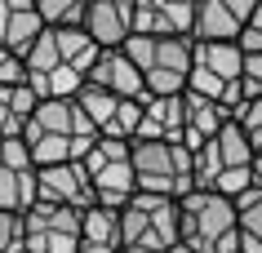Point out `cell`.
<instances>
[{
	"instance_id": "1",
	"label": "cell",
	"mask_w": 262,
	"mask_h": 253,
	"mask_svg": "<svg viewBox=\"0 0 262 253\" xmlns=\"http://www.w3.org/2000/svg\"><path fill=\"white\" fill-rule=\"evenodd\" d=\"M178 200L134 191V200L120 209V253H169L178 244Z\"/></svg>"
},
{
	"instance_id": "3",
	"label": "cell",
	"mask_w": 262,
	"mask_h": 253,
	"mask_svg": "<svg viewBox=\"0 0 262 253\" xmlns=\"http://www.w3.org/2000/svg\"><path fill=\"white\" fill-rule=\"evenodd\" d=\"M182 209V226H178V244L195 253H218V244L231 236L235 226V204L222 200L218 191H191V196L178 200Z\"/></svg>"
},
{
	"instance_id": "31",
	"label": "cell",
	"mask_w": 262,
	"mask_h": 253,
	"mask_svg": "<svg viewBox=\"0 0 262 253\" xmlns=\"http://www.w3.org/2000/svg\"><path fill=\"white\" fill-rule=\"evenodd\" d=\"M218 5L235 18V22H240V27H245L249 18H253V9H258V0H218Z\"/></svg>"
},
{
	"instance_id": "29",
	"label": "cell",
	"mask_w": 262,
	"mask_h": 253,
	"mask_svg": "<svg viewBox=\"0 0 262 253\" xmlns=\"http://www.w3.org/2000/svg\"><path fill=\"white\" fill-rule=\"evenodd\" d=\"M231 120H235L240 129H245V133H258V129H262V98H249L245 107H240V111L231 116Z\"/></svg>"
},
{
	"instance_id": "16",
	"label": "cell",
	"mask_w": 262,
	"mask_h": 253,
	"mask_svg": "<svg viewBox=\"0 0 262 253\" xmlns=\"http://www.w3.org/2000/svg\"><path fill=\"white\" fill-rule=\"evenodd\" d=\"M191 36H165V40H156V62L151 71H169V76H182L187 80V71H191Z\"/></svg>"
},
{
	"instance_id": "22",
	"label": "cell",
	"mask_w": 262,
	"mask_h": 253,
	"mask_svg": "<svg viewBox=\"0 0 262 253\" xmlns=\"http://www.w3.org/2000/svg\"><path fill=\"white\" fill-rule=\"evenodd\" d=\"M249 187H258V182H253V169H222L209 191H218L222 200H235V196H245Z\"/></svg>"
},
{
	"instance_id": "28",
	"label": "cell",
	"mask_w": 262,
	"mask_h": 253,
	"mask_svg": "<svg viewBox=\"0 0 262 253\" xmlns=\"http://www.w3.org/2000/svg\"><path fill=\"white\" fill-rule=\"evenodd\" d=\"M27 80V71H23V62H18L5 44H0V89H9V84H23Z\"/></svg>"
},
{
	"instance_id": "9",
	"label": "cell",
	"mask_w": 262,
	"mask_h": 253,
	"mask_svg": "<svg viewBox=\"0 0 262 253\" xmlns=\"http://www.w3.org/2000/svg\"><path fill=\"white\" fill-rule=\"evenodd\" d=\"M94 204H102V209H116L120 213L129 200H134V191H138V182H134V169H129V160H116V165L98 169L94 178Z\"/></svg>"
},
{
	"instance_id": "11",
	"label": "cell",
	"mask_w": 262,
	"mask_h": 253,
	"mask_svg": "<svg viewBox=\"0 0 262 253\" xmlns=\"http://www.w3.org/2000/svg\"><path fill=\"white\" fill-rule=\"evenodd\" d=\"M40 31H45V22H40V14L31 9V0H9V27H5V49L23 62V54H27L31 44L40 40Z\"/></svg>"
},
{
	"instance_id": "5",
	"label": "cell",
	"mask_w": 262,
	"mask_h": 253,
	"mask_svg": "<svg viewBox=\"0 0 262 253\" xmlns=\"http://www.w3.org/2000/svg\"><path fill=\"white\" fill-rule=\"evenodd\" d=\"M36 204H62V209H89L94 204V182L76 160L54 169H36Z\"/></svg>"
},
{
	"instance_id": "6",
	"label": "cell",
	"mask_w": 262,
	"mask_h": 253,
	"mask_svg": "<svg viewBox=\"0 0 262 253\" xmlns=\"http://www.w3.org/2000/svg\"><path fill=\"white\" fill-rule=\"evenodd\" d=\"M134 5L138 0H84L80 31L98 49H120L134 31Z\"/></svg>"
},
{
	"instance_id": "10",
	"label": "cell",
	"mask_w": 262,
	"mask_h": 253,
	"mask_svg": "<svg viewBox=\"0 0 262 253\" xmlns=\"http://www.w3.org/2000/svg\"><path fill=\"white\" fill-rule=\"evenodd\" d=\"M191 67H205L209 76H218L222 84H235L245 71V54L235 49V40H213V44H191Z\"/></svg>"
},
{
	"instance_id": "12",
	"label": "cell",
	"mask_w": 262,
	"mask_h": 253,
	"mask_svg": "<svg viewBox=\"0 0 262 253\" xmlns=\"http://www.w3.org/2000/svg\"><path fill=\"white\" fill-rule=\"evenodd\" d=\"M240 22H235L218 0H195V18H191V40L195 44H213V40H235Z\"/></svg>"
},
{
	"instance_id": "30",
	"label": "cell",
	"mask_w": 262,
	"mask_h": 253,
	"mask_svg": "<svg viewBox=\"0 0 262 253\" xmlns=\"http://www.w3.org/2000/svg\"><path fill=\"white\" fill-rule=\"evenodd\" d=\"M18 133H23V120L9 111V102H5V89H0V142H5V138H18Z\"/></svg>"
},
{
	"instance_id": "13",
	"label": "cell",
	"mask_w": 262,
	"mask_h": 253,
	"mask_svg": "<svg viewBox=\"0 0 262 253\" xmlns=\"http://www.w3.org/2000/svg\"><path fill=\"white\" fill-rule=\"evenodd\" d=\"M54 31V44H58V58H62V67H71V71H80V76H89V67L98 62V49L89 36H84L80 27H49Z\"/></svg>"
},
{
	"instance_id": "8",
	"label": "cell",
	"mask_w": 262,
	"mask_h": 253,
	"mask_svg": "<svg viewBox=\"0 0 262 253\" xmlns=\"http://www.w3.org/2000/svg\"><path fill=\"white\" fill-rule=\"evenodd\" d=\"M76 253H120V213L89 204L80 213V249Z\"/></svg>"
},
{
	"instance_id": "14",
	"label": "cell",
	"mask_w": 262,
	"mask_h": 253,
	"mask_svg": "<svg viewBox=\"0 0 262 253\" xmlns=\"http://www.w3.org/2000/svg\"><path fill=\"white\" fill-rule=\"evenodd\" d=\"M36 204V169L14 173V169H0V213H27Z\"/></svg>"
},
{
	"instance_id": "18",
	"label": "cell",
	"mask_w": 262,
	"mask_h": 253,
	"mask_svg": "<svg viewBox=\"0 0 262 253\" xmlns=\"http://www.w3.org/2000/svg\"><path fill=\"white\" fill-rule=\"evenodd\" d=\"M54 67H62V58H58L54 31L45 27V31H40V40H36L27 54H23V71H27V80H36V76H49Z\"/></svg>"
},
{
	"instance_id": "33",
	"label": "cell",
	"mask_w": 262,
	"mask_h": 253,
	"mask_svg": "<svg viewBox=\"0 0 262 253\" xmlns=\"http://www.w3.org/2000/svg\"><path fill=\"white\" fill-rule=\"evenodd\" d=\"M249 169H253V182H258V187H262V151H258V155H253V165H249Z\"/></svg>"
},
{
	"instance_id": "25",
	"label": "cell",
	"mask_w": 262,
	"mask_h": 253,
	"mask_svg": "<svg viewBox=\"0 0 262 253\" xmlns=\"http://www.w3.org/2000/svg\"><path fill=\"white\" fill-rule=\"evenodd\" d=\"M0 169H14V173H27L31 169V151L23 138H5L0 142Z\"/></svg>"
},
{
	"instance_id": "19",
	"label": "cell",
	"mask_w": 262,
	"mask_h": 253,
	"mask_svg": "<svg viewBox=\"0 0 262 253\" xmlns=\"http://www.w3.org/2000/svg\"><path fill=\"white\" fill-rule=\"evenodd\" d=\"M31 9L40 14L45 27H80L84 0H31Z\"/></svg>"
},
{
	"instance_id": "4",
	"label": "cell",
	"mask_w": 262,
	"mask_h": 253,
	"mask_svg": "<svg viewBox=\"0 0 262 253\" xmlns=\"http://www.w3.org/2000/svg\"><path fill=\"white\" fill-rule=\"evenodd\" d=\"M23 253H76L80 249V209L31 204L23 213Z\"/></svg>"
},
{
	"instance_id": "24",
	"label": "cell",
	"mask_w": 262,
	"mask_h": 253,
	"mask_svg": "<svg viewBox=\"0 0 262 253\" xmlns=\"http://www.w3.org/2000/svg\"><path fill=\"white\" fill-rule=\"evenodd\" d=\"M120 54L129 58L142 76H147V71H151V62H156V40H151V36H129V40L120 44Z\"/></svg>"
},
{
	"instance_id": "17",
	"label": "cell",
	"mask_w": 262,
	"mask_h": 253,
	"mask_svg": "<svg viewBox=\"0 0 262 253\" xmlns=\"http://www.w3.org/2000/svg\"><path fill=\"white\" fill-rule=\"evenodd\" d=\"M76 107H80V111L94 120L98 133H107L111 120H116V107H120V98H111L107 89H98V84L84 80V84H80V94H76Z\"/></svg>"
},
{
	"instance_id": "2",
	"label": "cell",
	"mask_w": 262,
	"mask_h": 253,
	"mask_svg": "<svg viewBox=\"0 0 262 253\" xmlns=\"http://www.w3.org/2000/svg\"><path fill=\"white\" fill-rule=\"evenodd\" d=\"M129 169H134L138 191H147V196L182 200L195 191L191 151L182 142H134L129 147Z\"/></svg>"
},
{
	"instance_id": "21",
	"label": "cell",
	"mask_w": 262,
	"mask_h": 253,
	"mask_svg": "<svg viewBox=\"0 0 262 253\" xmlns=\"http://www.w3.org/2000/svg\"><path fill=\"white\" fill-rule=\"evenodd\" d=\"M231 204H235V222H240V231L262 244V187H249L245 196H235Z\"/></svg>"
},
{
	"instance_id": "20",
	"label": "cell",
	"mask_w": 262,
	"mask_h": 253,
	"mask_svg": "<svg viewBox=\"0 0 262 253\" xmlns=\"http://www.w3.org/2000/svg\"><path fill=\"white\" fill-rule=\"evenodd\" d=\"M116 160H129V142H120V138H98L89 151L80 155V169L94 178L98 169H107V165H116Z\"/></svg>"
},
{
	"instance_id": "32",
	"label": "cell",
	"mask_w": 262,
	"mask_h": 253,
	"mask_svg": "<svg viewBox=\"0 0 262 253\" xmlns=\"http://www.w3.org/2000/svg\"><path fill=\"white\" fill-rule=\"evenodd\" d=\"M5 27H9V0H0V40H5Z\"/></svg>"
},
{
	"instance_id": "23",
	"label": "cell",
	"mask_w": 262,
	"mask_h": 253,
	"mask_svg": "<svg viewBox=\"0 0 262 253\" xmlns=\"http://www.w3.org/2000/svg\"><path fill=\"white\" fill-rule=\"evenodd\" d=\"M5 102H9V111H14L23 125H27L31 116H36V107H40V98H36V89H31L27 80H23V84H9V89H5Z\"/></svg>"
},
{
	"instance_id": "26",
	"label": "cell",
	"mask_w": 262,
	"mask_h": 253,
	"mask_svg": "<svg viewBox=\"0 0 262 253\" xmlns=\"http://www.w3.org/2000/svg\"><path fill=\"white\" fill-rule=\"evenodd\" d=\"M23 213H0V253H23Z\"/></svg>"
},
{
	"instance_id": "27",
	"label": "cell",
	"mask_w": 262,
	"mask_h": 253,
	"mask_svg": "<svg viewBox=\"0 0 262 253\" xmlns=\"http://www.w3.org/2000/svg\"><path fill=\"white\" fill-rule=\"evenodd\" d=\"M240 89H245V102H249V98H262V54L245 58V71H240Z\"/></svg>"
},
{
	"instance_id": "34",
	"label": "cell",
	"mask_w": 262,
	"mask_h": 253,
	"mask_svg": "<svg viewBox=\"0 0 262 253\" xmlns=\"http://www.w3.org/2000/svg\"><path fill=\"white\" fill-rule=\"evenodd\" d=\"M169 253H195V249H187V244H173V249H169Z\"/></svg>"
},
{
	"instance_id": "15",
	"label": "cell",
	"mask_w": 262,
	"mask_h": 253,
	"mask_svg": "<svg viewBox=\"0 0 262 253\" xmlns=\"http://www.w3.org/2000/svg\"><path fill=\"white\" fill-rule=\"evenodd\" d=\"M213 151H218L222 169H249V165H253V142H249V133L235 125V120H227V125L218 129Z\"/></svg>"
},
{
	"instance_id": "7",
	"label": "cell",
	"mask_w": 262,
	"mask_h": 253,
	"mask_svg": "<svg viewBox=\"0 0 262 253\" xmlns=\"http://www.w3.org/2000/svg\"><path fill=\"white\" fill-rule=\"evenodd\" d=\"M84 80L98 84V89H107L111 98H120V102H142V98H147L142 71L134 67V62H129L120 49H102V54H98V62L89 67V76H84Z\"/></svg>"
}]
</instances>
